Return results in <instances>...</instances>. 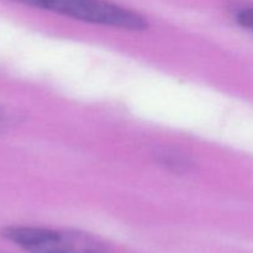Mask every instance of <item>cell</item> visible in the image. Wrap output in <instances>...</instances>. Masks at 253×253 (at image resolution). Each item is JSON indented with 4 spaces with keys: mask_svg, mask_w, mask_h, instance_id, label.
Here are the masks:
<instances>
[{
    "mask_svg": "<svg viewBox=\"0 0 253 253\" xmlns=\"http://www.w3.org/2000/svg\"><path fill=\"white\" fill-rule=\"evenodd\" d=\"M27 6L46 10L78 21L105 27L140 32L148 29V21L138 12L110 0H12Z\"/></svg>",
    "mask_w": 253,
    "mask_h": 253,
    "instance_id": "6da1fadb",
    "label": "cell"
},
{
    "mask_svg": "<svg viewBox=\"0 0 253 253\" xmlns=\"http://www.w3.org/2000/svg\"><path fill=\"white\" fill-rule=\"evenodd\" d=\"M156 158L160 165L175 173L188 172L193 166L190 158L175 148H162L157 152Z\"/></svg>",
    "mask_w": 253,
    "mask_h": 253,
    "instance_id": "3957f363",
    "label": "cell"
},
{
    "mask_svg": "<svg viewBox=\"0 0 253 253\" xmlns=\"http://www.w3.org/2000/svg\"><path fill=\"white\" fill-rule=\"evenodd\" d=\"M237 20H239L242 26L253 31V7H247V9L241 10L237 15Z\"/></svg>",
    "mask_w": 253,
    "mask_h": 253,
    "instance_id": "277c9868",
    "label": "cell"
},
{
    "mask_svg": "<svg viewBox=\"0 0 253 253\" xmlns=\"http://www.w3.org/2000/svg\"><path fill=\"white\" fill-rule=\"evenodd\" d=\"M1 235L29 253H111L100 240L76 230L10 226Z\"/></svg>",
    "mask_w": 253,
    "mask_h": 253,
    "instance_id": "7a4b0ae2",
    "label": "cell"
}]
</instances>
